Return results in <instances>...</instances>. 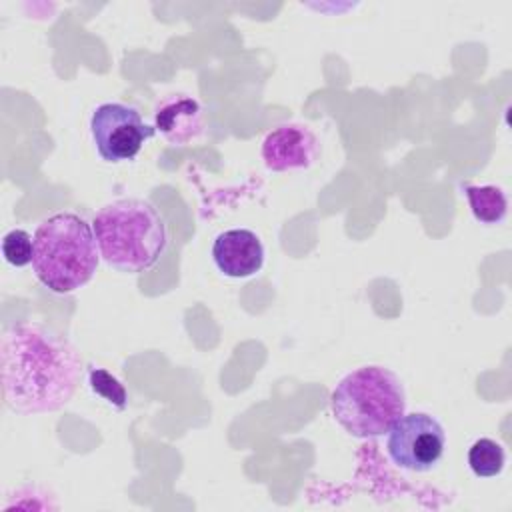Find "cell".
I'll use <instances>...</instances> for the list:
<instances>
[{"mask_svg": "<svg viewBox=\"0 0 512 512\" xmlns=\"http://www.w3.org/2000/svg\"><path fill=\"white\" fill-rule=\"evenodd\" d=\"M92 228L104 262L126 274L150 270L168 246L162 214L138 198L106 204L96 212Z\"/></svg>", "mask_w": 512, "mask_h": 512, "instance_id": "obj_2", "label": "cell"}, {"mask_svg": "<svg viewBox=\"0 0 512 512\" xmlns=\"http://www.w3.org/2000/svg\"><path fill=\"white\" fill-rule=\"evenodd\" d=\"M466 200L470 204V210L476 220L482 224H498L504 220L508 212V198L502 188L498 186H474L464 184L462 186Z\"/></svg>", "mask_w": 512, "mask_h": 512, "instance_id": "obj_10", "label": "cell"}, {"mask_svg": "<svg viewBox=\"0 0 512 512\" xmlns=\"http://www.w3.org/2000/svg\"><path fill=\"white\" fill-rule=\"evenodd\" d=\"M336 422L356 438L388 432L406 410L400 378L382 366H364L346 374L330 396Z\"/></svg>", "mask_w": 512, "mask_h": 512, "instance_id": "obj_4", "label": "cell"}, {"mask_svg": "<svg viewBox=\"0 0 512 512\" xmlns=\"http://www.w3.org/2000/svg\"><path fill=\"white\" fill-rule=\"evenodd\" d=\"M90 134L104 162L132 160L156 134L134 106L122 102H104L90 116Z\"/></svg>", "mask_w": 512, "mask_h": 512, "instance_id": "obj_5", "label": "cell"}, {"mask_svg": "<svg viewBox=\"0 0 512 512\" xmlns=\"http://www.w3.org/2000/svg\"><path fill=\"white\" fill-rule=\"evenodd\" d=\"M506 454L500 442L492 438L476 440L468 450V466L480 478H492L502 472Z\"/></svg>", "mask_w": 512, "mask_h": 512, "instance_id": "obj_11", "label": "cell"}, {"mask_svg": "<svg viewBox=\"0 0 512 512\" xmlns=\"http://www.w3.org/2000/svg\"><path fill=\"white\" fill-rule=\"evenodd\" d=\"M212 258L224 276L246 278L262 268L264 246L252 230L232 228L216 236L212 244Z\"/></svg>", "mask_w": 512, "mask_h": 512, "instance_id": "obj_8", "label": "cell"}, {"mask_svg": "<svg viewBox=\"0 0 512 512\" xmlns=\"http://www.w3.org/2000/svg\"><path fill=\"white\" fill-rule=\"evenodd\" d=\"M34 254V238L26 230L14 228L2 238V256L8 264L22 268L32 262Z\"/></svg>", "mask_w": 512, "mask_h": 512, "instance_id": "obj_13", "label": "cell"}, {"mask_svg": "<svg viewBox=\"0 0 512 512\" xmlns=\"http://www.w3.org/2000/svg\"><path fill=\"white\" fill-rule=\"evenodd\" d=\"M320 154L316 134L302 124H282L266 134L262 142V160L274 172L308 168Z\"/></svg>", "mask_w": 512, "mask_h": 512, "instance_id": "obj_7", "label": "cell"}, {"mask_svg": "<svg viewBox=\"0 0 512 512\" xmlns=\"http://www.w3.org/2000/svg\"><path fill=\"white\" fill-rule=\"evenodd\" d=\"M206 126L200 102L188 94H170L154 110V128L174 146H186L202 136Z\"/></svg>", "mask_w": 512, "mask_h": 512, "instance_id": "obj_9", "label": "cell"}, {"mask_svg": "<svg viewBox=\"0 0 512 512\" xmlns=\"http://www.w3.org/2000/svg\"><path fill=\"white\" fill-rule=\"evenodd\" d=\"M32 268L36 278L56 294H70L90 282L100 250L92 224L74 212L42 220L34 232Z\"/></svg>", "mask_w": 512, "mask_h": 512, "instance_id": "obj_3", "label": "cell"}, {"mask_svg": "<svg viewBox=\"0 0 512 512\" xmlns=\"http://www.w3.org/2000/svg\"><path fill=\"white\" fill-rule=\"evenodd\" d=\"M88 384H90V390L98 396H102L108 404L116 406L118 410H124L126 408V390L124 386L110 374L106 372L104 368H90L88 370Z\"/></svg>", "mask_w": 512, "mask_h": 512, "instance_id": "obj_12", "label": "cell"}, {"mask_svg": "<svg viewBox=\"0 0 512 512\" xmlns=\"http://www.w3.org/2000/svg\"><path fill=\"white\" fill-rule=\"evenodd\" d=\"M80 374L76 348L50 328L26 322L2 334V398L12 412L30 416L62 408L74 396Z\"/></svg>", "mask_w": 512, "mask_h": 512, "instance_id": "obj_1", "label": "cell"}, {"mask_svg": "<svg viewBox=\"0 0 512 512\" xmlns=\"http://www.w3.org/2000/svg\"><path fill=\"white\" fill-rule=\"evenodd\" d=\"M446 434L436 418L424 412L402 414L388 430L386 450L390 460L412 472L432 470L444 454Z\"/></svg>", "mask_w": 512, "mask_h": 512, "instance_id": "obj_6", "label": "cell"}]
</instances>
